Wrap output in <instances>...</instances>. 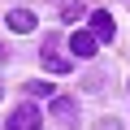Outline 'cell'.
I'll return each mask as SVG.
<instances>
[{
    "label": "cell",
    "instance_id": "cell-1",
    "mask_svg": "<svg viewBox=\"0 0 130 130\" xmlns=\"http://www.w3.org/2000/svg\"><path fill=\"white\" fill-rule=\"evenodd\" d=\"M39 126H43V113L35 104H18L13 117H9V130H39Z\"/></svg>",
    "mask_w": 130,
    "mask_h": 130
},
{
    "label": "cell",
    "instance_id": "cell-2",
    "mask_svg": "<svg viewBox=\"0 0 130 130\" xmlns=\"http://www.w3.org/2000/svg\"><path fill=\"white\" fill-rule=\"evenodd\" d=\"M95 43H100V39H95L91 30H74V35H70V52H74L78 61H91V56H95Z\"/></svg>",
    "mask_w": 130,
    "mask_h": 130
},
{
    "label": "cell",
    "instance_id": "cell-3",
    "mask_svg": "<svg viewBox=\"0 0 130 130\" xmlns=\"http://www.w3.org/2000/svg\"><path fill=\"white\" fill-rule=\"evenodd\" d=\"M91 35H95V39H113V35H117V26H113V13L95 9V13H91Z\"/></svg>",
    "mask_w": 130,
    "mask_h": 130
},
{
    "label": "cell",
    "instance_id": "cell-4",
    "mask_svg": "<svg viewBox=\"0 0 130 130\" xmlns=\"http://www.w3.org/2000/svg\"><path fill=\"white\" fill-rule=\"evenodd\" d=\"M5 22H9V26H13L18 35H30V30H35V13H30V9H13V13H9Z\"/></svg>",
    "mask_w": 130,
    "mask_h": 130
},
{
    "label": "cell",
    "instance_id": "cell-5",
    "mask_svg": "<svg viewBox=\"0 0 130 130\" xmlns=\"http://www.w3.org/2000/svg\"><path fill=\"white\" fill-rule=\"evenodd\" d=\"M43 70H52V74H70L74 61H70V56H56V52H43Z\"/></svg>",
    "mask_w": 130,
    "mask_h": 130
},
{
    "label": "cell",
    "instance_id": "cell-6",
    "mask_svg": "<svg viewBox=\"0 0 130 130\" xmlns=\"http://www.w3.org/2000/svg\"><path fill=\"white\" fill-rule=\"evenodd\" d=\"M74 113H78V104L70 95H52V117H74Z\"/></svg>",
    "mask_w": 130,
    "mask_h": 130
},
{
    "label": "cell",
    "instance_id": "cell-7",
    "mask_svg": "<svg viewBox=\"0 0 130 130\" xmlns=\"http://www.w3.org/2000/svg\"><path fill=\"white\" fill-rule=\"evenodd\" d=\"M26 91H30V95H52V83H43V78H35V83H26Z\"/></svg>",
    "mask_w": 130,
    "mask_h": 130
},
{
    "label": "cell",
    "instance_id": "cell-8",
    "mask_svg": "<svg viewBox=\"0 0 130 130\" xmlns=\"http://www.w3.org/2000/svg\"><path fill=\"white\" fill-rule=\"evenodd\" d=\"M5 56H9V48H5V43H0V61H5Z\"/></svg>",
    "mask_w": 130,
    "mask_h": 130
},
{
    "label": "cell",
    "instance_id": "cell-9",
    "mask_svg": "<svg viewBox=\"0 0 130 130\" xmlns=\"http://www.w3.org/2000/svg\"><path fill=\"white\" fill-rule=\"evenodd\" d=\"M0 100H5V83H0Z\"/></svg>",
    "mask_w": 130,
    "mask_h": 130
}]
</instances>
